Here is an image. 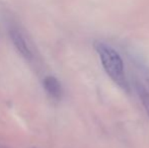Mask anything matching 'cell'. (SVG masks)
<instances>
[{
	"instance_id": "cell-3",
	"label": "cell",
	"mask_w": 149,
	"mask_h": 148,
	"mask_svg": "<svg viewBox=\"0 0 149 148\" xmlns=\"http://www.w3.org/2000/svg\"><path fill=\"white\" fill-rule=\"evenodd\" d=\"M44 87L45 90L48 92V94L54 99H60L62 97V86L56 77L54 76H47L44 79Z\"/></svg>"
},
{
	"instance_id": "cell-5",
	"label": "cell",
	"mask_w": 149,
	"mask_h": 148,
	"mask_svg": "<svg viewBox=\"0 0 149 148\" xmlns=\"http://www.w3.org/2000/svg\"><path fill=\"white\" fill-rule=\"evenodd\" d=\"M146 81H147V84H148V87H149V78H147V80Z\"/></svg>"
},
{
	"instance_id": "cell-4",
	"label": "cell",
	"mask_w": 149,
	"mask_h": 148,
	"mask_svg": "<svg viewBox=\"0 0 149 148\" xmlns=\"http://www.w3.org/2000/svg\"><path fill=\"white\" fill-rule=\"evenodd\" d=\"M137 90H138V94H139L140 99H141L142 105H143L144 109H145V111L149 117V92H148V90L144 86H142V85H138Z\"/></svg>"
},
{
	"instance_id": "cell-1",
	"label": "cell",
	"mask_w": 149,
	"mask_h": 148,
	"mask_svg": "<svg viewBox=\"0 0 149 148\" xmlns=\"http://www.w3.org/2000/svg\"><path fill=\"white\" fill-rule=\"evenodd\" d=\"M94 49L98 54L106 73L117 85L125 91H129V83L124 70V63L119 53L104 42H94Z\"/></svg>"
},
{
	"instance_id": "cell-2",
	"label": "cell",
	"mask_w": 149,
	"mask_h": 148,
	"mask_svg": "<svg viewBox=\"0 0 149 148\" xmlns=\"http://www.w3.org/2000/svg\"><path fill=\"white\" fill-rule=\"evenodd\" d=\"M9 35L12 43L15 46L16 50L20 53V55L24 56L28 60L33 59V48H31L30 41H29L26 35L24 34V32L17 26H11L9 28Z\"/></svg>"
}]
</instances>
